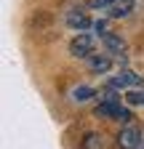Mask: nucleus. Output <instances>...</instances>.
I'll return each instance as SVG.
<instances>
[{"mask_svg": "<svg viewBox=\"0 0 144 149\" xmlns=\"http://www.w3.org/2000/svg\"><path fill=\"white\" fill-rule=\"evenodd\" d=\"M112 67V56L110 53H94V56H88V69L96 72V74H107Z\"/></svg>", "mask_w": 144, "mask_h": 149, "instance_id": "obj_6", "label": "nucleus"}, {"mask_svg": "<svg viewBox=\"0 0 144 149\" xmlns=\"http://www.w3.org/2000/svg\"><path fill=\"white\" fill-rule=\"evenodd\" d=\"M96 115L99 117H110V120H120V123H131V109H125L120 101H101L96 107Z\"/></svg>", "mask_w": 144, "mask_h": 149, "instance_id": "obj_1", "label": "nucleus"}, {"mask_svg": "<svg viewBox=\"0 0 144 149\" xmlns=\"http://www.w3.org/2000/svg\"><path fill=\"white\" fill-rule=\"evenodd\" d=\"M80 149H104V136L91 130V133H85L83 141H80Z\"/></svg>", "mask_w": 144, "mask_h": 149, "instance_id": "obj_9", "label": "nucleus"}, {"mask_svg": "<svg viewBox=\"0 0 144 149\" xmlns=\"http://www.w3.org/2000/svg\"><path fill=\"white\" fill-rule=\"evenodd\" d=\"M101 43H104V48L110 51V53L120 56V59L125 61V40H123L120 35H115V32H104V35H101Z\"/></svg>", "mask_w": 144, "mask_h": 149, "instance_id": "obj_5", "label": "nucleus"}, {"mask_svg": "<svg viewBox=\"0 0 144 149\" xmlns=\"http://www.w3.org/2000/svg\"><path fill=\"white\" fill-rule=\"evenodd\" d=\"M141 88L144 85V77L141 74H136L134 69H123L117 77H112V80H107V88Z\"/></svg>", "mask_w": 144, "mask_h": 149, "instance_id": "obj_2", "label": "nucleus"}, {"mask_svg": "<svg viewBox=\"0 0 144 149\" xmlns=\"http://www.w3.org/2000/svg\"><path fill=\"white\" fill-rule=\"evenodd\" d=\"M107 13H110V19H128L134 13V0H115Z\"/></svg>", "mask_w": 144, "mask_h": 149, "instance_id": "obj_8", "label": "nucleus"}, {"mask_svg": "<svg viewBox=\"0 0 144 149\" xmlns=\"http://www.w3.org/2000/svg\"><path fill=\"white\" fill-rule=\"evenodd\" d=\"M69 53L78 56V59H83V56H94V37L85 35V32L75 35L72 43H69Z\"/></svg>", "mask_w": 144, "mask_h": 149, "instance_id": "obj_3", "label": "nucleus"}, {"mask_svg": "<svg viewBox=\"0 0 144 149\" xmlns=\"http://www.w3.org/2000/svg\"><path fill=\"white\" fill-rule=\"evenodd\" d=\"M117 146L120 149H139L141 146V130L136 125H125L117 133Z\"/></svg>", "mask_w": 144, "mask_h": 149, "instance_id": "obj_4", "label": "nucleus"}, {"mask_svg": "<svg viewBox=\"0 0 144 149\" xmlns=\"http://www.w3.org/2000/svg\"><path fill=\"white\" fill-rule=\"evenodd\" d=\"M125 101L128 104H144V91H128L125 93Z\"/></svg>", "mask_w": 144, "mask_h": 149, "instance_id": "obj_11", "label": "nucleus"}, {"mask_svg": "<svg viewBox=\"0 0 144 149\" xmlns=\"http://www.w3.org/2000/svg\"><path fill=\"white\" fill-rule=\"evenodd\" d=\"M112 3H115V0H91V8H96V11H110Z\"/></svg>", "mask_w": 144, "mask_h": 149, "instance_id": "obj_12", "label": "nucleus"}, {"mask_svg": "<svg viewBox=\"0 0 144 149\" xmlns=\"http://www.w3.org/2000/svg\"><path fill=\"white\" fill-rule=\"evenodd\" d=\"M67 27L69 29H78V32H85L88 27H91V19H88V13L85 11H69L67 13Z\"/></svg>", "mask_w": 144, "mask_h": 149, "instance_id": "obj_7", "label": "nucleus"}, {"mask_svg": "<svg viewBox=\"0 0 144 149\" xmlns=\"http://www.w3.org/2000/svg\"><path fill=\"white\" fill-rule=\"evenodd\" d=\"M94 93H96L94 88H88V85H78L75 91H72V99H75V101H88Z\"/></svg>", "mask_w": 144, "mask_h": 149, "instance_id": "obj_10", "label": "nucleus"}]
</instances>
